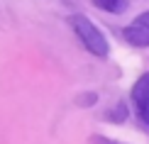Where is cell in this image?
I'll return each mask as SVG.
<instances>
[{"mask_svg": "<svg viewBox=\"0 0 149 144\" xmlns=\"http://www.w3.org/2000/svg\"><path fill=\"white\" fill-rule=\"evenodd\" d=\"M125 39L132 47H149V12L137 15L132 22L125 27Z\"/></svg>", "mask_w": 149, "mask_h": 144, "instance_id": "7a4b0ae2", "label": "cell"}, {"mask_svg": "<svg viewBox=\"0 0 149 144\" xmlns=\"http://www.w3.org/2000/svg\"><path fill=\"white\" fill-rule=\"evenodd\" d=\"M91 142L93 144H115V142H108L105 137H91Z\"/></svg>", "mask_w": 149, "mask_h": 144, "instance_id": "8992f818", "label": "cell"}, {"mask_svg": "<svg viewBox=\"0 0 149 144\" xmlns=\"http://www.w3.org/2000/svg\"><path fill=\"white\" fill-rule=\"evenodd\" d=\"M98 100V93H86V95L78 98V105H93Z\"/></svg>", "mask_w": 149, "mask_h": 144, "instance_id": "5b68a950", "label": "cell"}, {"mask_svg": "<svg viewBox=\"0 0 149 144\" xmlns=\"http://www.w3.org/2000/svg\"><path fill=\"white\" fill-rule=\"evenodd\" d=\"M69 24H71L73 32H76V37H78L81 44H83V49H88L93 56H100V59L108 56L110 47H108L105 34H103L86 15H71V17H69Z\"/></svg>", "mask_w": 149, "mask_h": 144, "instance_id": "6da1fadb", "label": "cell"}, {"mask_svg": "<svg viewBox=\"0 0 149 144\" xmlns=\"http://www.w3.org/2000/svg\"><path fill=\"white\" fill-rule=\"evenodd\" d=\"M132 103L139 120L149 127V73H142L139 81L132 86Z\"/></svg>", "mask_w": 149, "mask_h": 144, "instance_id": "3957f363", "label": "cell"}, {"mask_svg": "<svg viewBox=\"0 0 149 144\" xmlns=\"http://www.w3.org/2000/svg\"><path fill=\"white\" fill-rule=\"evenodd\" d=\"M93 5L100 8V10H105V12H110V15H122L130 3L127 0H93Z\"/></svg>", "mask_w": 149, "mask_h": 144, "instance_id": "277c9868", "label": "cell"}]
</instances>
